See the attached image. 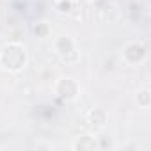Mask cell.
I'll return each instance as SVG.
<instances>
[{
	"label": "cell",
	"mask_w": 151,
	"mask_h": 151,
	"mask_svg": "<svg viewBox=\"0 0 151 151\" xmlns=\"http://www.w3.org/2000/svg\"><path fill=\"white\" fill-rule=\"evenodd\" d=\"M57 93L62 98L73 100V98H77V94H78V84L75 82L73 78H60V82L57 86Z\"/></svg>",
	"instance_id": "obj_2"
},
{
	"label": "cell",
	"mask_w": 151,
	"mask_h": 151,
	"mask_svg": "<svg viewBox=\"0 0 151 151\" xmlns=\"http://www.w3.org/2000/svg\"><path fill=\"white\" fill-rule=\"evenodd\" d=\"M137 100H139V105H140V107H147V105H149V101H147V100H149V91H146V89L140 91V93L137 94Z\"/></svg>",
	"instance_id": "obj_3"
},
{
	"label": "cell",
	"mask_w": 151,
	"mask_h": 151,
	"mask_svg": "<svg viewBox=\"0 0 151 151\" xmlns=\"http://www.w3.org/2000/svg\"><path fill=\"white\" fill-rule=\"evenodd\" d=\"M0 57H7V60H0L2 66L6 69H11V71H20L25 62H27V53H25V48L20 46V45H9L2 50V55Z\"/></svg>",
	"instance_id": "obj_1"
}]
</instances>
